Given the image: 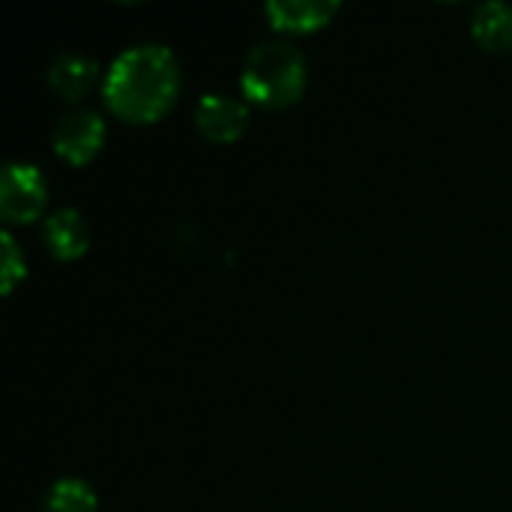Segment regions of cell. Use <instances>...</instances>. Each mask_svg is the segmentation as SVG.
I'll return each mask as SVG.
<instances>
[{
	"label": "cell",
	"mask_w": 512,
	"mask_h": 512,
	"mask_svg": "<svg viewBox=\"0 0 512 512\" xmlns=\"http://www.w3.org/2000/svg\"><path fill=\"white\" fill-rule=\"evenodd\" d=\"M180 87L183 72L177 54L162 42H141L111 60L102 78V99L120 120L150 126L177 105Z\"/></svg>",
	"instance_id": "cell-1"
},
{
	"label": "cell",
	"mask_w": 512,
	"mask_h": 512,
	"mask_svg": "<svg viewBox=\"0 0 512 512\" xmlns=\"http://www.w3.org/2000/svg\"><path fill=\"white\" fill-rule=\"evenodd\" d=\"M309 66L303 51L288 39L258 42L240 69V90L249 105L264 111H282L300 102L306 93Z\"/></svg>",
	"instance_id": "cell-2"
},
{
	"label": "cell",
	"mask_w": 512,
	"mask_h": 512,
	"mask_svg": "<svg viewBox=\"0 0 512 512\" xmlns=\"http://www.w3.org/2000/svg\"><path fill=\"white\" fill-rule=\"evenodd\" d=\"M48 207V177L33 162H6L0 174V216L6 225H30Z\"/></svg>",
	"instance_id": "cell-3"
},
{
	"label": "cell",
	"mask_w": 512,
	"mask_h": 512,
	"mask_svg": "<svg viewBox=\"0 0 512 512\" xmlns=\"http://www.w3.org/2000/svg\"><path fill=\"white\" fill-rule=\"evenodd\" d=\"M105 138H108V126H105L102 114L93 108H81V105L63 111L51 129L54 153L75 168L87 165L102 150Z\"/></svg>",
	"instance_id": "cell-4"
},
{
	"label": "cell",
	"mask_w": 512,
	"mask_h": 512,
	"mask_svg": "<svg viewBox=\"0 0 512 512\" xmlns=\"http://www.w3.org/2000/svg\"><path fill=\"white\" fill-rule=\"evenodd\" d=\"M249 102L228 93H204L195 105V129L210 144H234L249 129Z\"/></svg>",
	"instance_id": "cell-5"
},
{
	"label": "cell",
	"mask_w": 512,
	"mask_h": 512,
	"mask_svg": "<svg viewBox=\"0 0 512 512\" xmlns=\"http://www.w3.org/2000/svg\"><path fill=\"white\" fill-rule=\"evenodd\" d=\"M264 15L276 33L285 36H306L315 30H324L336 15V0H270L264 6Z\"/></svg>",
	"instance_id": "cell-6"
},
{
	"label": "cell",
	"mask_w": 512,
	"mask_h": 512,
	"mask_svg": "<svg viewBox=\"0 0 512 512\" xmlns=\"http://www.w3.org/2000/svg\"><path fill=\"white\" fill-rule=\"evenodd\" d=\"M99 78H105L99 60L81 51H66L48 66V84L66 102H84L96 90Z\"/></svg>",
	"instance_id": "cell-7"
},
{
	"label": "cell",
	"mask_w": 512,
	"mask_h": 512,
	"mask_svg": "<svg viewBox=\"0 0 512 512\" xmlns=\"http://www.w3.org/2000/svg\"><path fill=\"white\" fill-rule=\"evenodd\" d=\"M42 240L45 249L57 261H78L90 249V228L75 207H60L42 222Z\"/></svg>",
	"instance_id": "cell-8"
},
{
	"label": "cell",
	"mask_w": 512,
	"mask_h": 512,
	"mask_svg": "<svg viewBox=\"0 0 512 512\" xmlns=\"http://www.w3.org/2000/svg\"><path fill=\"white\" fill-rule=\"evenodd\" d=\"M471 33L480 42V48L492 54L512 51V3L504 0L480 3L471 15Z\"/></svg>",
	"instance_id": "cell-9"
},
{
	"label": "cell",
	"mask_w": 512,
	"mask_h": 512,
	"mask_svg": "<svg viewBox=\"0 0 512 512\" xmlns=\"http://www.w3.org/2000/svg\"><path fill=\"white\" fill-rule=\"evenodd\" d=\"M42 512H99V498L84 480L63 477L48 489Z\"/></svg>",
	"instance_id": "cell-10"
},
{
	"label": "cell",
	"mask_w": 512,
	"mask_h": 512,
	"mask_svg": "<svg viewBox=\"0 0 512 512\" xmlns=\"http://www.w3.org/2000/svg\"><path fill=\"white\" fill-rule=\"evenodd\" d=\"M0 246H3V264H0V276H3V294L9 297L15 291V285L27 276V264H24V249L18 246V240L3 231L0 234Z\"/></svg>",
	"instance_id": "cell-11"
}]
</instances>
